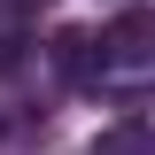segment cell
Returning <instances> with one entry per match:
<instances>
[{
	"instance_id": "cell-1",
	"label": "cell",
	"mask_w": 155,
	"mask_h": 155,
	"mask_svg": "<svg viewBox=\"0 0 155 155\" xmlns=\"http://www.w3.org/2000/svg\"><path fill=\"white\" fill-rule=\"evenodd\" d=\"M101 62L109 70H155V8H124L101 31Z\"/></svg>"
},
{
	"instance_id": "cell-2",
	"label": "cell",
	"mask_w": 155,
	"mask_h": 155,
	"mask_svg": "<svg viewBox=\"0 0 155 155\" xmlns=\"http://www.w3.org/2000/svg\"><path fill=\"white\" fill-rule=\"evenodd\" d=\"M93 155H155V124H140V116H124V124H109V132H93Z\"/></svg>"
},
{
	"instance_id": "cell-3",
	"label": "cell",
	"mask_w": 155,
	"mask_h": 155,
	"mask_svg": "<svg viewBox=\"0 0 155 155\" xmlns=\"http://www.w3.org/2000/svg\"><path fill=\"white\" fill-rule=\"evenodd\" d=\"M54 70L62 78H93V39H85V31H62L54 39Z\"/></svg>"
}]
</instances>
